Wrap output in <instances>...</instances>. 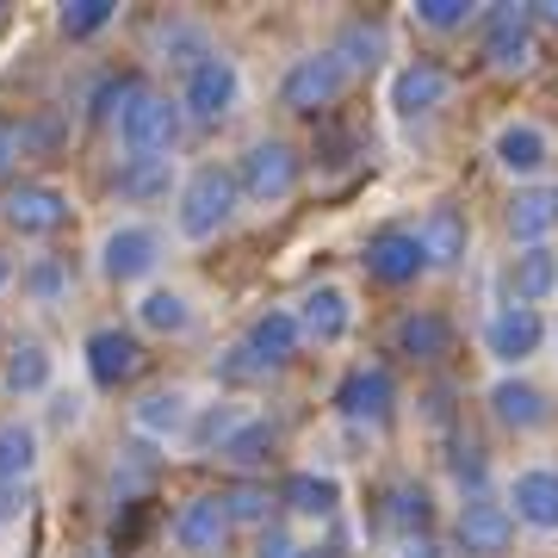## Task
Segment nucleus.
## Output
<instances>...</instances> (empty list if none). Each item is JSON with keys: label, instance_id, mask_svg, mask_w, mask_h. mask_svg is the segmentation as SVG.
<instances>
[{"label": "nucleus", "instance_id": "f257e3e1", "mask_svg": "<svg viewBox=\"0 0 558 558\" xmlns=\"http://www.w3.org/2000/svg\"><path fill=\"white\" fill-rule=\"evenodd\" d=\"M100 119H112V143L119 161L137 156H174V143L186 137V112L174 94L149 87L143 75H112L100 87Z\"/></svg>", "mask_w": 558, "mask_h": 558}, {"label": "nucleus", "instance_id": "f03ea898", "mask_svg": "<svg viewBox=\"0 0 558 558\" xmlns=\"http://www.w3.org/2000/svg\"><path fill=\"white\" fill-rule=\"evenodd\" d=\"M174 236L205 248V242H218L236 230L242 218V193H236V174H230V161H199V168H186L174 186Z\"/></svg>", "mask_w": 558, "mask_h": 558}, {"label": "nucleus", "instance_id": "7ed1b4c3", "mask_svg": "<svg viewBox=\"0 0 558 558\" xmlns=\"http://www.w3.org/2000/svg\"><path fill=\"white\" fill-rule=\"evenodd\" d=\"M484 156L509 186H553V168H558V137L553 124L534 119V112H509V119L490 124V143Z\"/></svg>", "mask_w": 558, "mask_h": 558}, {"label": "nucleus", "instance_id": "20e7f679", "mask_svg": "<svg viewBox=\"0 0 558 558\" xmlns=\"http://www.w3.org/2000/svg\"><path fill=\"white\" fill-rule=\"evenodd\" d=\"M553 348V317L546 311H521V304H490L478 317V354L497 373H534V360Z\"/></svg>", "mask_w": 558, "mask_h": 558}, {"label": "nucleus", "instance_id": "39448f33", "mask_svg": "<svg viewBox=\"0 0 558 558\" xmlns=\"http://www.w3.org/2000/svg\"><path fill=\"white\" fill-rule=\"evenodd\" d=\"M230 174H236L242 205H255V211H279V205L299 199L304 156H299L286 137H255V143L236 156V168H230Z\"/></svg>", "mask_w": 558, "mask_h": 558}, {"label": "nucleus", "instance_id": "423d86ee", "mask_svg": "<svg viewBox=\"0 0 558 558\" xmlns=\"http://www.w3.org/2000/svg\"><path fill=\"white\" fill-rule=\"evenodd\" d=\"M484 416L497 422L509 440H539L558 428V398L553 385L534 373H497L484 385Z\"/></svg>", "mask_w": 558, "mask_h": 558}, {"label": "nucleus", "instance_id": "0eeeda50", "mask_svg": "<svg viewBox=\"0 0 558 558\" xmlns=\"http://www.w3.org/2000/svg\"><path fill=\"white\" fill-rule=\"evenodd\" d=\"M497 502L509 509L515 534L558 539V459H521L497 484Z\"/></svg>", "mask_w": 558, "mask_h": 558}, {"label": "nucleus", "instance_id": "6e6552de", "mask_svg": "<svg viewBox=\"0 0 558 558\" xmlns=\"http://www.w3.org/2000/svg\"><path fill=\"white\" fill-rule=\"evenodd\" d=\"M174 100H180V112H186V124H199V131L230 124L242 112V69H236V57H223V50L199 57L186 75H180Z\"/></svg>", "mask_w": 558, "mask_h": 558}, {"label": "nucleus", "instance_id": "1a4fd4ad", "mask_svg": "<svg viewBox=\"0 0 558 558\" xmlns=\"http://www.w3.org/2000/svg\"><path fill=\"white\" fill-rule=\"evenodd\" d=\"M161 260H168V236L149 218L112 223L100 236V248H94V267H100L106 286H143V279L161 274Z\"/></svg>", "mask_w": 558, "mask_h": 558}, {"label": "nucleus", "instance_id": "9d476101", "mask_svg": "<svg viewBox=\"0 0 558 558\" xmlns=\"http://www.w3.org/2000/svg\"><path fill=\"white\" fill-rule=\"evenodd\" d=\"M539 32L534 20H527V7H515V0H502V7H484V20H478V50H484V69L490 75H534L539 69Z\"/></svg>", "mask_w": 558, "mask_h": 558}, {"label": "nucleus", "instance_id": "9b49d317", "mask_svg": "<svg viewBox=\"0 0 558 558\" xmlns=\"http://www.w3.org/2000/svg\"><path fill=\"white\" fill-rule=\"evenodd\" d=\"M453 94H459V75L447 69V62L410 57V62L391 69L385 106H391V119H403V124H428V119H440V112L453 106Z\"/></svg>", "mask_w": 558, "mask_h": 558}, {"label": "nucleus", "instance_id": "f8f14e48", "mask_svg": "<svg viewBox=\"0 0 558 558\" xmlns=\"http://www.w3.org/2000/svg\"><path fill=\"white\" fill-rule=\"evenodd\" d=\"M0 223L25 242H44V236H57V230L75 223V199H69V186H57V180H13L0 193Z\"/></svg>", "mask_w": 558, "mask_h": 558}, {"label": "nucleus", "instance_id": "ddd939ff", "mask_svg": "<svg viewBox=\"0 0 558 558\" xmlns=\"http://www.w3.org/2000/svg\"><path fill=\"white\" fill-rule=\"evenodd\" d=\"M348 87H354V75H348V69L336 62V50L323 44V50L292 57V69L279 75V106H286V112H299V119H317V112H329Z\"/></svg>", "mask_w": 558, "mask_h": 558}, {"label": "nucleus", "instance_id": "4468645a", "mask_svg": "<svg viewBox=\"0 0 558 558\" xmlns=\"http://www.w3.org/2000/svg\"><path fill=\"white\" fill-rule=\"evenodd\" d=\"M292 317H299L304 348H341V341L354 336V323H360L354 286H341V279H317V286H304V299L292 304Z\"/></svg>", "mask_w": 558, "mask_h": 558}, {"label": "nucleus", "instance_id": "2eb2a0df", "mask_svg": "<svg viewBox=\"0 0 558 558\" xmlns=\"http://www.w3.org/2000/svg\"><path fill=\"white\" fill-rule=\"evenodd\" d=\"M497 304H521V311H546V304H558V242L509 248V255H502Z\"/></svg>", "mask_w": 558, "mask_h": 558}, {"label": "nucleus", "instance_id": "dca6fc26", "mask_svg": "<svg viewBox=\"0 0 558 558\" xmlns=\"http://www.w3.org/2000/svg\"><path fill=\"white\" fill-rule=\"evenodd\" d=\"M336 416L354 422V428H385V422L398 416V379H391V366H385V360H360V366L341 373Z\"/></svg>", "mask_w": 558, "mask_h": 558}, {"label": "nucleus", "instance_id": "f3484780", "mask_svg": "<svg viewBox=\"0 0 558 558\" xmlns=\"http://www.w3.org/2000/svg\"><path fill=\"white\" fill-rule=\"evenodd\" d=\"M453 553L459 558H509L515 553V521L497 502V490L453 502Z\"/></svg>", "mask_w": 558, "mask_h": 558}, {"label": "nucleus", "instance_id": "a211bd4d", "mask_svg": "<svg viewBox=\"0 0 558 558\" xmlns=\"http://www.w3.org/2000/svg\"><path fill=\"white\" fill-rule=\"evenodd\" d=\"M168 534H174V553H186V558H223L230 539H236V521H230L218 490H199V497H186L174 509Z\"/></svg>", "mask_w": 558, "mask_h": 558}, {"label": "nucleus", "instance_id": "6ab92c4d", "mask_svg": "<svg viewBox=\"0 0 558 558\" xmlns=\"http://www.w3.org/2000/svg\"><path fill=\"white\" fill-rule=\"evenodd\" d=\"M410 230H416L422 255H428V274H453V267L472 260V218H465V205L435 199L416 223H410Z\"/></svg>", "mask_w": 558, "mask_h": 558}, {"label": "nucleus", "instance_id": "aec40b11", "mask_svg": "<svg viewBox=\"0 0 558 558\" xmlns=\"http://www.w3.org/2000/svg\"><path fill=\"white\" fill-rule=\"evenodd\" d=\"M360 260H366V279H373V286H391V292H403V286L428 279V255H422V242H416V230H410V223L373 230Z\"/></svg>", "mask_w": 558, "mask_h": 558}, {"label": "nucleus", "instance_id": "412c9836", "mask_svg": "<svg viewBox=\"0 0 558 558\" xmlns=\"http://www.w3.org/2000/svg\"><path fill=\"white\" fill-rule=\"evenodd\" d=\"M193 391L186 385H149V391H137V403H131V428H137L149 447H174V440H186V428H193Z\"/></svg>", "mask_w": 558, "mask_h": 558}, {"label": "nucleus", "instance_id": "4be33fe9", "mask_svg": "<svg viewBox=\"0 0 558 558\" xmlns=\"http://www.w3.org/2000/svg\"><path fill=\"white\" fill-rule=\"evenodd\" d=\"M453 317L447 311H435V304H410L398 323H391V354H403L410 366H440V360L453 354Z\"/></svg>", "mask_w": 558, "mask_h": 558}, {"label": "nucleus", "instance_id": "5701e85b", "mask_svg": "<svg viewBox=\"0 0 558 558\" xmlns=\"http://www.w3.org/2000/svg\"><path fill=\"white\" fill-rule=\"evenodd\" d=\"M242 354L260 366V379H267V373H279V366H292V360L304 354V336H299L292 304H267V311H255V317H248V329H242Z\"/></svg>", "mask_w": 558, "mask_h": 558}, {"label": "nucleus", "instance_id": "b1692460", "mask_svg": "<svg viewBox=\"0 0 558 558\" xmlns=\"http://www.w3.org/2000/svg\"><path fill=\"white\" fill-rule=\"evenodd\" d=\"M81 354H87V379L100 385V391H119L143 373V341L137 329H119V323H106L94 336L81 341Z\"/></svg>", "mask_w": 558, "mask_h": 558}, {"label": "nucleus", "instance_id": "393cba45", "mask_svg": "<svg viewBox=\"0 0 558 558\" xmlns=\"http://www.w3.org/2000/svg\"><path fill=\"white\" fill-rule=\"evenodd\" d=\"M131 323H137V341L156 336V341H180L193 336V323H199V304L186 286H143L137 304H131Z\"/></svg>", "mask_w": 558, "mask_h": 558}, {"label": "nucleus", "instance_id": "a878e982", "mask_svg": "<svg viewBox=\"0 0 558 558\" xmlns=\"http://www.w3.org/2000/svg\"><path fill=\"white\" fill-rule=\"evenodd\" d=\"M502 230H509V248L558 242V186H515L502 205Z\"/></svg>", "mask_w": 558, "mask_h": 558}, {"label": "nucleus", "instance_id": "bb28decb", "mask_svg": "<svg viewBox=\"0 0 558 558\" xmlns=\"http://www.w3.org/2000/svg\"><path fill=\"white\" fill-rule=\"evenodd\" d=\"M274 502L286 509V521H317V527H336V515H341V478H329V472H292V478L274 490Z\"/></svg>", "mask_w": 558, "mask_h": 558}, {"label": "nucleus", "instance_id": "cd10ccee", "mask_svg": "<svg viewBox=\"0 0 558 558\" xmlns=\"http://www.w3.org/2000/svg\"><path fill=\"white\" fill-rule=\"evenodd\" d=\"M0 391L7 398H50L57 391V360H50V348H44L38 336H25L7 348V360H0Z\"/></svg>", "mask_w": 558, "mask_h": 558}, {"label": "nucleus", "instance_id": "c85d7f7f", "mask_svg": "<svg viewBox=\"0 0 558 558\" xmlns=\"http://www.w3.org/2000/svg\"><path fill=\"white\" fill-rule=\"evenodd\" d=\"M38 465H44V440L32 422H0V509H13L7 497H20L25 484L38 478Z\"/></svg>", "mask_w": 558, "mask_h": 558}, {"label": "nucleus", "instance_id": "c756f323", "mask_svg": "<svg viewBox=\"0 0 558 558\" xmlns=\"http://www.w3.org/2000/svg\"><path fill=\"white\" fill-rule=\"evenodd\" d=\"M274 447H279V422L267 416V410H242V422L223 435V447H218V459L223 465H236V472H248L255 478L260 465L274 459Z\"/></svg>", "mask_w": 558, "mask_h": 558}, {"label": "nucleus", "instance_id": "7c9ffc66", "mask_svg": "<svg viewBox=\"0 0 558 558\" xmlns=\"http://www.w3.org/2000/svg\"><path fill=\"white\" fill-rule=\"evenodd\" d=\"M174 156H137V161H119L112 168V193L131 205H156V199H174Z\"/></svg>", "mask_w": 558, "mask_h": 558}, {"label": "nucleus", "instance_id": "2f4dec72", "mask_svg": "<svg viewBox=\"0 0 558 558\" xmlns=\"http://www.w3.org/2000/svg\"><path fill=\"white\" fill-rule=\"evenodd\" d=\"M329 50H336V62L348 75H373V69H385V57H391V32H385V20H348Z\"/></svg>", "mask_w": 558, "mask_h": 558}, {"label": "nucleus", "instance_id": "473e14b6", "mask_svg": "<svg viewBox=\"0 0 558 558\" xmlns=\"http://www.w3.org/2000/svg\"><path fill=\"white\" fill-rule=\"evenodd\" d=\"M484 7L478 0H416L410 7V25L428 32V38H459V32H478Z\"/></svg>", "mask_w": 558, "mask_h": 558}, {"label": "nucleus", "instance_id": "72a5a7b5", "mask_svg": "<svg viewBox=\"0 0 558 558\" xmlns=\"http://www.w3.org/2000/svg\"><path fill=\"white\" fill-rule=\"evenodd\" d=\"M156 57L174 62L180 75H186L199 57H211V38H205L199 20H161V25H156Z\"/></svg>", "mask_w": 558, "mask_h": 558}, {"label": "nucleus", "instance_id": "f704fd0d", "mask_svg": "<svg viewBox=\"0 0 558 558\" xmlns=\"http://www.w3.org/2000/svg\"><path fill=\"white\" fill-rule=\"evenodd\" d=\"M236 422H242V403L236 398L199 403V410H193V428H186V440H180V447H193V453H218L223 435H230Z\"/></svg>", "mask_w": 558, "mask_h": 558}, {"label": "nucleus", "instance_id": "c9c22d12", "mask_svg": "<svg viewBox=\"0 0 558 558\" xmlns=\"http://www.w3.org/2000/svg\"><path fill=\"white\" fill-rule=\"evenodd\" d=\"M428 521H435V509H428V490H422V484H398V490L385 497V527H391V539L428 534Z\"/></svg>", "mask_w": 558, "mask_h": 558}, {"label": "nucleus", "instance_id": "e433bc0d", "mask_svg": "<svg viewBox=\"0 0 558 558\" xmlns=\"http://www.w3.org/2000/svg\"><path fill=\"white\" fill-rule=\"evenodd\" d=\"M20 286H25V299L38 304V311H50V304H62V299H69V286H75V274H69V260L38 255V260H32V267L20 274Z\"/></svg>", "mask_w": 558, "mask_h": 558}, {"label": "nucleus", "instance_id": "4c0bfd02", "mask_svg": "<svg viewBox=\"0 0 558 558\" xmlns=\"http://www.w3.org/2000/svg\"><path fill=\"white\" fill-rule=\"evenodd\" d=\"M119 20V0H69V7H57V32L62 38H100L106 25Z\"/></svg>", "mask_w": 558, "mask_h": 558}, {"label": "nucleus", "instance_id": "58836bf2", "mask_svg": "<svg viewBox=\"0 0 558 558\" xmlns=\"http://www.w3.org/2000/svg\"><path fill=\"white\" fill-rule=\"evenodd\" d=\"M223 497V509H230V521L236 527H267V509H274V490L260 478H236L230 490H218Z\"/></svg>", "mask_w": 558, "mask_h": 558}, {"label": "nucleus", "instance_id": "ea45409f", "mask_svg": "<svg viewBox=\"0 0 558 558\" xmlns=\"http://www.w3.org/2000/svg\"><path fill=\"white\" fill-rule=\"evenodd\" d=\"M62 131H69V124L57 119V112H38V119H20L13 124V156H50V149H57L62 143Z\"/></svg>", "mask_w": 558, "mask_h": 558}, {"label": "nucleus", "instance_id": "a19ab883", "mask_svg": "<svg viewBox=\"0 0 558 558\" xmlns=\"http://www.w3.org/2000/svg\"><path fill=\"white\" fill-rule=\"evenodd\" d=\"M304 539L286 527V521H267V527H255V558H299Z\"/></svg>", "mask_w": 558, "mask_h": 558}, {"label": "nucleus", "instance_id": "79ce46f5", "mask_svg": "<svg viewBox=\"0 0 558 558\" xmlns=\"http://www.w3.org/2000/svg\"><path fill=\"white\" fill-rule=\"evenodd\" d=\"M81 416H87V398L81 391H50V422L57 428H81Z\"/></svg>", "mask_w": 558, "mask_h": 558}, {"label": "nucleus", "instance_id": "37998d69", "mask_svg": "<svg viewBox=\"0 0 558 558\" xmlns=\"http://www.w3.org/2000/svg\"><path fill=\"white\" fill-rule=\"evenodd\" d=\"M391 558H447L435 534H410V539H391Z\"/></svg>", "mask_w": 558, "mask_h": 558}, {"label": "nucleus", "instance_id": "c03bdc74", "mask_svg": "<svg viewBox=\"0 0 558 558\" xmlns=\"http://www.w3.org/2000/svg\"><path fill=\"white\" fill-rule=\"evenodd\" d=\"M527 20H534L539 38H546V32L558 38V0H527Z\"/></svg>", "mask_w": 558, "mask_h": 558}, {"label": "nucleus", "instance_id": "a18cd8bd", "mask_svg": "<svg viewBox=\"0 0 558 558\" xmlns=\"http://www.w3.org/2000/svg\"><path fill=\"white\" fill-rule=\"evenodd\" d=\"M13 161H20V156H13V124L0 119V174H7V168H13Z\"/></svg>", "mask_w": 558, "mask_h": 558}, {"label": "nucleus", "instance_id": "49530a36", "mask_svg": "<svg viewBox=\"0 0 558 558\" xmlns=\"http://www.w3.org/2000/svg\"><path fill=\"white\" fill-rule=\"evenodd\" d=\"M13 279H20V274H13V255H7V248H0V292H7V286H13Z\"/></svg>", "mask_w": 558, "mask_h": 558}, {"label": "nucleus", "instance_id": "de8ad7c7", "mask_svg": "<svg viewBox=\"0 0 558 558\" xmlns=\"http://www.w3.org/2000/svg\"><path fill=\"white\" fill-rule=\"evenodd\" d=\"M546 354H553V366H558V323H553V348H546Z\"/></svg>", "mask_w": 558, "mask_h": 558}]
</instances>
